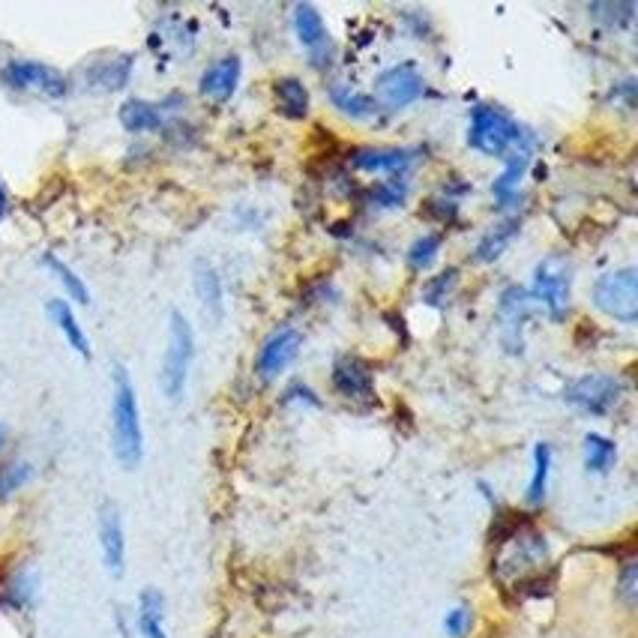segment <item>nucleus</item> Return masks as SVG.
Returning a JSON list of instances; mask_svg holds the SVG:
<instances>
[{
  "instance_id": "nucleus-1",
  "label": "nucleus",
  "mask_w": 638,
  "mask_h": 638,
  "mask_svg": "<svg viewBox=\"0 0 638 638\" xmlns=\"http://www.w3.org/2000/svg\"><path fill=\"white\" fill-rule=\"evenodd\" d=\"M114 393H111V447L117 462L126 471H135L144 456V435H141V417H138V396L132 387V378L126 366L111 369Z\"/></svg>"
},
{
  "instance_id": "nucleus-2",
  "label": "nucleus",
  "mask_w": 638,
  "mask_h": 638,
  "mask_svg": "<svg viewBox=\"0 0 638 638\" xmlns=\"http://www.w3.org/2000/svg\"><path fill=\"white\" fill-rule=\"evenodd\" d=\"M468 147L486 153V156H516L528 153V129L513 120L507 111L495 105H474L471 111V126H468Z\"/></svg>"
},
{
  "instance_id": "nucleus-3",
  "label": "nucleus",
  "mask_w": 638,
  "mask_h": 638,
  "mask_svg": "<svg viewBox=\"0 0 638 638\" xmlns=\"http://www.w3.org/2000/svg\"><path fill=\"white\" fill-rule=\"evenodd\" d=\"M192 357H195L192 324H189V318L183 312H171V321H168V348H165V360H162V369H159L162 393L171 402H177L183 396V390H186Z\"/></svg>"
},
{
  "instance_id": "nucleus-4",
  "label": "nucleus",
  "mask_w": 638,
  "mask_h": 638,
  "mask_svg": "<svg viewBox=\"0 0 638 638\" xmlns=\"http://www.w3.org/2000/svg\"><path fill=\"white\" fill-rule=\"evenodd\" d=\"M594 303L600 312H606L615 321L636 324L638 321V270L636 267H618L597 279L594 285Z\"/></svg>"
},
{
  "instance_id": "nucleus-5",
  "label": "nucleus",
  "mask_w": 638,
  "mask_h": 638,
  "mask_svg": "<svg viewBox=\"0 0 638 638\" xmlns=\"http://www.w3.org/2000/svg\"><path fill=\"white\" fill-rule=\"evenodd\" d=\"M0 78L12 90H33L48 99H63L69 90V81L63 78V72L39 60H9Z\"/></svg>"
},
{
  "instance_id": "nucleus-6",
  "label": "nucleus",
  "mask_w": 638,
  "mask_h": 638,
  "mask_svg": "<svg viewBox=\"0 0 638 638\" xmlns=\"http://www.w3.org/2000/svg\"><path fill=\"white\" fill-rule=\"evenodd\" d=\"M426 90V81L420 75V69L414 63H399L384 69L375 78V102L390 105V108H405L411 102H417Z\"/></svg>"
},
{
  "instance_id": "nucleus-7",
  "label": "nucleus",
  "mask_w": 638,
  "mask_h": 638,
  "mask_svg": "<svg viewBox=\"0 0 638 638\" xmlns=\"http://www.w3.org/2000/svg\"><path fill=\"white\" fill-rule=\"evenodd\" d=\"M564 399L576 408H582L585 414H609L618 399H621V381L609 378V375H585V378H576L567 390H564Z\"/></svg>"
},
{
  "instance_id": "nucleus-8",
  "label": "nucleus",
  "mask_w": 638,
  "mask_h": 638,
  "mask_svg": "<svg viewBox=\"0 0 638 638\" xmlns=\"http://www.w3.org/2000/svg\"><path fill=\"white\" fill-rule=\"evenodd\" d=\"M99 546H102V564L111 579H123L126 570V534L117 504L105 501L99 507Z\"/></svg>"
},
{
  "instance_id": "nucleus-9",
  "label": "nucleus",
  "mask_w": 638,
  "mask_h": 638,
  "mask_svg": "<svg viewBox=\"0 0 638 638\" xmlns=\"http://www.w3.org/2000/svg\"><path fill=\"white\" fill-rule=\"evenodd\" d=\"M531 297H537L555 318H561L570 306V270L558 261H540V267L534 270V291H528Z\"/></svg>"
},
{
  "instance_id": "nucleus-10",
  "label": "nucleus",
  "mask_w": 638,
  "mask_h": 638,
  "mask_svg": "<svg viewBox=\"0 0 638 638\" xmlns=\"http://www.w3.org/2000/svg\"><path fill=\"white\" fill-rule=\"evenodd\" d=\"M300 348H303V333H300V330H294V327L276 330V333L264 342L258 360H255L258 375H261L264 381H276V378L294 363V357L300 354Z\"/></svg>"
},
{
  "instance_id": "nucleus-11",
  "label": "nucleus",
  "mask_w": 638,
  "mask_h": 638,
  "mask_svg": "<svg viewBox=\"0 0 638 638\" xmlns=\"http://www.w3.org/2000/svg\"><path fill=\"white\" fill-rule=\"evenodd\" d=\"M333 387L351 402H369L375 396V381L360 357H339L333 363Z\"/></svg>"
},
{
  "instance_id": "nucleus-12",
  "label": "nucleus",
  "mask_w": 638,
  "mask_h": 638,
  "mask_svg": "<svg viewBox=\"0 0 638 638\" xmlns=\"http://www.w3.org/2000/svg\"><path fill=\"white\" fill-rule=\"evenodd\" d=\"M240 72H243V63H240L237 54L219 57L216 63H210V66L204 69V75H201V81H198L201 96L216 99V102L231 99L234 90H237V84H240Z\"/></svg>"
},
{
  "instance_id": "nucleus-13",
  "label": "nucleus",
  "mask_w": 638,
  "mask_h": 638,
  "mask_svg": "<svg viewBox=\"0 0 638 638\" xmlns=\"http://www.w3.org/2000/svg\"><path fill=\"white\" fill-rule=\"evenodd\" d=\"M417 153L408 147H363L351 156V165L357 171L372 174H405L414 165Z\"/></svg>"
},
{
  "instance_id": "nucleus-14",
  "label": "nucleus",
  "mask_w": 638,
  "mask_h": 638,
  "mask_svg": "<svg viewBox=\"0 0 638 638\" xmlns=\"http://www.w3.org/2000/svg\"><path fill=\"white\" fill-rule=\"evenodd\" d=\"M291 24H294V33L300 39V45L318 57L324 51H330V33H327V24L321 18V12L312 6V3H297L294 12H291Z\"/></svg>"
},
{
  "instance_id": "nucleus-15",
  "label": "nucleus",
  "mask_w": 638,
  "mask_h": 638,
  "mask_svg": "<svg viewBox=\"0 0 638 638\" xmlns=\"http://www.w3.org/2000/svg\"><path fill=\"white\" fill-rule=\"evenodd\" d=\"M192 279H195V294H198L204 312L219 321L222 312H225V288H222L219 270L213 264H207V261H198Z\"/></svg>"
},
{
  "instance_id": "nucleus-16",
  "label": "nucleus",
  "mask_w": 638,
  "mask_h": 638,
  "mask_svg": "<svg viewBox=\"0 0 638 638\" xmlns=\"http://www.w3.org/2000/svg\"><path fill=\"white\" fill-rule=\"evenodd\" d=\"M531 318V294L525 288H510L501 297V324H504V342L519 339L522 348V333L525 321Z\"/></svg>"
},
{
  "instance_id": "nucleus-17",
  "label": "nucleus",
  "mask_w": 638,
  "mask_h": 638,
  "mask_svg": "<svg viewBox=\"0 0 638 638\" xmlns=\"http://www.w3.org/2000/svg\"><path fill=\"white\" fill-rule=\"evenodd\" d=\"M528 171V153H516L507 159V168L495 177L492 183V198L501 210L513 207L519 201V186H522V177Z\"/></svg>"
},
{
  "instance_id": "nucleus-18",
  "label": "nucleus",
  "mask_w": 638,
  "mask_h": 638,
  "mask_svg": "<svg viewBox=\"0 0 638 638\" xmlns=\"http://www.w3.org/2000/svg\"><path fill=\"white\" fill-rule=\"evenodd\" d=\"M138 633L141 638H168L165 633V600L156 588H144L138 597Z\"/></svg>"
},
{
  "instance_id": "nucleus-19",
  "label": "nucleus",
  "mask_w": 638,
  "mask_h": 638,
  "mask_svg": "<svg viewBox=\"0 0 638 638\" xmlns=\"http://www.w3.org/2000/svg\"><path fill=\"white\" fill-rule=\"evenodd\" d=\"M276 93V108L279 114H285L288 120H303L309 114V90L300 78H279L273 84Z\"/></svg>"
},
{
  "instance_id": "nucleus-20",
  "label": "nucleus",
  "mask_w": 638,
  "mask_h": 638,
  "mask_svg": "<svg viewBox=\"0 0 638 638\" xmlns=\"http://www.w3.org/2000/svg\"><path fill=\"white\" fill-rule=\"evenodd\" d=\"M522 231V216H510V219H504L498 228H492V231H486L483 234V240L477 243V249H474V258L477 261H483V264H492V261H498L501 255H504V249L513 243V237Z\"/></svg>"
},
{
  "instance_id": "nucleus-21",
  "label": "nucleus",
  "mask_w": 638,
  "mask_h": 638,
  "mask_svg": "<svg viewBox=\"0 0 638 638\" xmlns=\"http://www.w3.org/2000/svg\"><path fill=\"white\" fill-rule=\"evenodd\" d=\"M48 315H51V321L60 327V333L66 336V342L84 357V360H90V342H87V336H84V330H81V324H78V318H75V312H72V306L66 303V300H60V297H54V300H48Z\"/></svg>"
},
{
  "instance_id": "nucleus-22",
  "label": "nucleus",
  "mask_w": 638,
  "mask_h": 638,
  "mask_svg": "<svg viewBox=\"0 0 638 638\" xmlns=\"http://www.w3.org/2000/svg\"><path fill=\"white\" fill-rule=\"evenodd\" d=\"M120 123L129 132H153L162 126V111L147 99H126L120 105Z\"/></svg>"
},
{
  "instance_id": "nucleus-23",
  "label": "nucleus",
  "mask_w": 638,
  "mask_h": 638,
  "mask_svg": "<svg viewBox=\"0 0 638 638\" xmlns=\"http://www.w3.org/2000/svg\"><path fill=\"white\" fill-rule=\"evenodd\" d=\"M330 102L351 120H363V117H372L378 111L375 96H366V93L351 90L345 84H330Z\"/></svg>"
},
{
  "instance_id": "nucleus-24",
  "label": "nucleus",
  "mask_w": 638,
  "mask_h": 638,
  "mask_svg": "<svg viewBox=\"0 0 638 638\" xmlns=\"http://www.w3.org/2000/svg\"><path fill=\"white\" fill-rule=\"evenodd\" d=\"M582 447H585V471H591V474H609V468L618 459L615 441H609V438H603L597 432H588L585 441H582Z\"/></svg>"
},
{
  "instance_id": "nucleus-25",
  "label": "nucleus",
  "mask_w": 638,
  "mask_h": 638,
  "mask_svg": "<svg viewBox=\"0 0 638 638\" xmlns=\"http://www.w3.org/2000/svg\"><path fill=\"white\" fill-rule=\"evenodd\" d=\"M129 69H132V57L129 54H114V57H105L90 72V81L99 84L102 90H120L129 81Z\"/></svg>"
},
{
  "instance_id": "nucleus-26",
  "label": "nucleus",
  "mask_w": 638,
  "mask_h": 638,
  "mask_svg": "<svg viewBox=\"0 0 638 638\" xmlns=\"http://www.w3.org/2000/svg\"><path fill=\"white\" fill-rule=\"evenodd\" d=\"M549 474H552V447L537 444L534 447V477L528 483V504L540 507L549 492Z\"/></svg>"
},
{
  "instance_id": "nucleus-27",
  "label": "nucleus",
  "mask_w": 638,
  "mask_h": 638,
  "mask_svg": "<svg viewBox=\"0 0 638 638\" xmlns=\"http://www.w3.org/2000/svg\"><path fill=\"white\" fill-rule=\"evenodd\" d=\"M42 264H45V267H48V270L60 279V285L69 291V297H72L75 303H81V306H87V303H90V294H87L84 282H81V279H78V276H75V273H72V270H69V267H66L57 255L45 252V255H42Z\"/></svg>"
},
{
  "instance_id": "nucleus-28",
  "label": "nucleus",
  "mask_w": 638,
  "mask_h": 638,
  "mask_svg": "<svg viewBox=\"0 0 638 638\" xmlns=\"http://www.w3.org/2000/svg\"><path fill=\"white\" fill-rule=\"evenodd\" d=\"M36 591H39L36 570H21L18 576H12V582L6 588V603L15 606V609H27L36 600Z\"/></svg>"
},
{
  "instance_id": "nucleus-29",
  "label": "nucleus",
  "mask_w": 638,
  "mask_h": 638,
  "mask_svg": "<svg viewBox=\"0 0 638 638\" xmlns=\"http://www.w3.org/2000/svg\"><path fill=\"white\" fill-rule=\"evenodd\" d=\"M441 243L444 237L441 234H426V237H417L408 249V267L411 270H426L435 264L438 252H441Z\"/></svg>"
},
{
  "instance_id": "nucleus-30",
  "label": "nucleus",
  "mask_w": 638,
  "mask_h": 638,
  "mask_svg": "<svg viewBox=\"0 0 638 638\" xmlns=\"http://www.w3.org/2000/svg\"><path fill=\"white\" fill-rule=\"evenodd\" d=\"M30 477H33V465L30 462H15V465L3 468L0 471V501L9 498L12 492H18L24 483H30Z\"/></svg>"
},
{
  "instance_id": "nucleus-31",
  "label": "nucleus",
  "mask_w": 638,
  "mask_h": 638,
  "mask_svg": "<svg viewBox=\"0 0 638 638\" xmlns=\"http://www.w3.org/2000/svg\"><path fill=\"white\" fill-rule=\"evenodd\" d=\"M369 198L378 204V207H402L408 201V186L402 180H390V183H381L369 192Z\"/></svg>"
},
{
  "instance_id": "nucleus-32",
  "label": "nucleus",
  "mask_w": 638,
  "mask_h": 638,
  "mask_svg": "<svg viewBox=\"0 0 638 638\" xmlns=\"http://www.w3.org/2000/svg\"><path fill=\"white\" fill-rule=\"evenodd\" d=\"M471 624H474V615L468 606H456L453 612H447L444 618V633L450 638H465L471 633Z\"/></svg>"
},
{
  "instance_id": "nucleus-33",
  "label": "nucleus",
  "mask_w": 638,
  "mask_h": 638,
  "mask_svg": "<svg viewBox=\"0 0 638 638\" xmlns=\"http://www.w3.org/2000/svg\"><path fill=\"white\" fill-rule=\"evenodd\" d=\"M456 282V270H447V273H441L438 279H432L429 285H426V291H423V300L426 303H441V297L450 291V285Z\"/></svg>"
},
{
  "instance_id": "nucleus-34",
  "label": "nucleus",
  "mask_w": 638,
  "mask_h": 638,
  "mask_svg": "<svg viewBox=\"0 0 638 638\" xmlns=\"http://www.w3.org/2000/svg\"><path fill=\"white\" fill-rule=\"evenodd\" d=\"M636 588H638V564H627L624 573H621V594L624 600L633 606L636 603Z\"/></svg>"
},
{
  "instance_id": "nucleus-35",
  "label": "nucleus",
  "mask_w": 638,
  "mask_h": 638,
  "mask_svg": "<svg viewBox=\"0 0 638 638\" xmlns=\"http://www.w3.org/2000/svg\"><path fill=\"white\" fill-rule=\"evenodd\" d=\"M3 213H6V192H3V186H0V219H3Z\"/></svg>"
},
{
  "instance_id": "nucleus-36",
  "label": "nucleus",
  "mask_w": 638,
  "mask_h": 638,
  "mask_svg": "<svg viewBox=\"0 0 638 638\" xmlns=\"http://www.w3.org/2000/svg\"><path fill=\"white\" fill-rule=\"evenodd\" d=\"M3 444H6V429L0 426V450H3Z\"/></svg>"
}]
</instances>
